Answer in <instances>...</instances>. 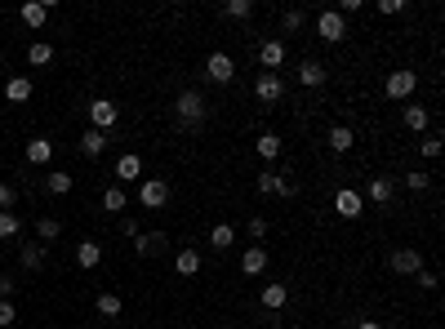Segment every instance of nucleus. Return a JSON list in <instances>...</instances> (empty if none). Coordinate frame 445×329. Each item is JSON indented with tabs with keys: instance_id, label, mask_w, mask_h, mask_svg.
<instances>
[{
	"instance_id": "f257e3e1",
	"label": "nucleus",
	"mask_w": 445,
	"mask_h": 329,
	"mask_svg": "<svg viewBox=\"0 0 445 329\" xmlns=\"http://www.w3.org/2000/svg\"><path fill=\"white\" fill-rule=\"evenodd\" d=\"M174 116H178V125H183V129H200V125H205V116H210L205 94H200V89H183L174 98Z\"/></svg>"
},
{
	"instance_id": "f03ea898",
	"label": "nucleus",
	"mask_w": 445,
	"mask_h": 329,
	"mask_svg": "<svg viewBox=\"0 0 445 329\" xmlns=\"http://www.w3.org/2000/svg\"><path fill=\"white\" fill-rule=\"evenodd\" d=\"M254 98L268 103V107H276L285 98V76H281V71H263V76L254 80Z\"/></svg>"
},
{
	"instance_id": "7ed1b4c3",
	"label": "nucleus",
	"mask_w": 445,
	"mask_h": 329,
	"mask_svg": "<svg viewBox=\"0 0 445 329\" xmlns=\"http://www.w3.org/2000/svg\"><path fill=\"white\" fill-rule=\"evenodd\" d=\"M418 89V71H410V67H401V71H392L388 80H383V94H388V98H410V94Z\"/></svg>"
},
{
	"instance_id": "20e7f679",
	"label": "nucleus",
	"mask_w": 445,
	"mask_h": 329,
	"mask_svg": "<svg viewBox=\"0 0 445 329\" xmlns=\"http://www.w3.org/2000/svg\"><path fill=\"white\" fill-rule=\"evenodd\" d=\"M316 36H321V41H330V45H339L343 36H347V18H339L334 9H321V14H316Z\"/></svg>"
},
{
	"instance_id": "39448f33",
	"label": "nucleus",
	"mask_w": 445,
	"mask_h": 329,
	"mask_svg": "<svg viewBox=\"0 0 445 329\" xmlns=\"http://www.w3.org/2000/svg\"><path fill=\"white\" fill-rule=\"evenodd\" d=\"M205 76H210L214 85H232V76H236V63H232V54L214 50V54L205 58Z\"/></svg>"
},
{
	"instance_id": "423d86ee",
	"label": "nucleus",
	"mask_w": 445,
	"mask_h": 329,
	"mask_svg": "<svg viewBox=\"0 0 445 329\" xmlns=\"http://www.w3.org/2000/svg\"><path fill=\"white\" fill-rule=\"evenodd\" d=\"M116 120H120V107H116L112 98H94V103H89V129H103V133H107Z\"/></svg>"
},
{
	"instance_id": "0eeeda50",
	"label": "nucleus",
	"mask_w": 445,
	"mask_h": 329,
	"mask_svg": "<svg viewBox=\"0 0 445 329\" xmlns=\"http://www.w3.org/2000/svg\"><path fill=\"white\" fill-rule=\"evenodd\" d=\"M388 267L396 276H418V272H423V249H392Z\"/></svg>"
},
{
	"instance_id": "6e6552de",
	"label": "nucleus",
	"mask_w": 445,
	"mask_h": 329,
	"mask_svg": "<svg viewBox=\"0 0 445 329\" xmlns=\"http://www.w3.org/2000/svg\"><path fill=\"white\" fill-rule=\"evenodd\" d=\"M138 200L147 205V210H161V205H170V182L165 178H147L138 187Z\"/></svg>"
},
{
	"instance_id": "1a4fd4ad",
	"label": "nucleus",
	"mask_w": 445,
	"mask_h": 329,
	"mask_svg": "<svg viewBox=\"0 0 445 329\" xmlns=\"http://www.w3.org/2000/svg\"><path fill=\"white\" fill-rule=\"evenodd\" d=\"M285 58H290L285 41H263V45H258V63H263V71H281Z\"/></svg>"
},
{
	"instance_id": "9d476101",
	"label": "nucleus",
	"mask_w": 445,
	"mask_h": 329,
	"mask_svg": "<svg viewBox=\"0 0 445 329\" xmlns=\"http://www.w3.org/2000/svg\"><path fill=\"white\" fill-rule=\"evenodd\" d=\"M134 249L143 254V258H156V254L170 249V236H165V231H147V236H143V231H138V236H134Z\"/></svg>"
},
{
	"instance_id": "9b49d317",
	"label": "nucleus",
	"mask_w": 445,
	"mask_h": 329,
	"mask_svg": "<svg viewBox=\"0 0 445 329\" xmlns=\"http://www.w3.org/2000/svg\"><path fill=\"white\" fill-rule=\"evenodd\" d=\"M334 210H339L343 218H360L365 200H360V191H352V187H339V191H334Z\"/></svg>"
},
{
	"instance_id": "f8f14e48",
	"label": "nucleus",
	"mask_w": 445,
	"mask_h": 329,
	"mask_svg": "<svg viewBox=\"0 0 445 329\" xmlns=\"http://www.w3.org/2000/svg\"><path fill=\"white\" fill-rule=\"evenodd\" d=\"M298 85L321 89V85H326V63H321V58H303V63H298Z\"/></svg>"
},
{
	"instance_id": "ddd939ff",
	"label": "nucleus",
	"mask_w": 445,
	"mask_h": 329,
	"mask_svg": "<svg viewBox=\"0 0 445 329\" xmlns=\"http://www.w3.org/2000/svg\"><path fill=\"white\" fill-rule=\"evenodd\" d=\"M18 14H22V22H27L31 31H41V27H45V18H50V5H45V0H27Z\"/></svg>"
},
{
	"instance_id": "4468645a",
	"label": "nucleus",
	"mask_w": 445,
	"mask_h": 329,
	"mask_svg": "<svg viewBox=\"0 0 445 329\" xmlns=\"http://www.w3.org/2000/svg\"><path fill=\"white\" fill-rule=\"evenodd\" d=\"M263 267H268V249H263V245L240 254V272H245V276H263Z\"/></svg>"
},
{
	"instance_id": "2eb2a0df",
	"label": "nucleus",
	"mask_w": 445,
	"mask_h": 329,
	"mask_svg": "<svg viewBox=\"0 0 445 329\" xmlns=\"http://www.w3.org/2000/svg\"><path fill=\"white\" fill-rule=\"evenodd\" d=\"M401 120H405V129H414V133H428V125H432V116H428V107H418V103H410L401 112Z\"/></svg>"
},
{
	"instance_id": "dca6fc26",
	"label": "nucleus",
	"mask_w": 445,
	"mask_h": 329,
	"mask_svg": "<svg viewBox=\"0 0 445 329\" xmlns=\"http://www.w3.org/2000/svg\"><path fill=\"white\" fill-rule=\"evenodd\" d=\"M258 302H263V307H268V312H281L285 302H290V289H285V285H263Z\"/></svg>"
},
{
	"instance_id": "f3484780",
	"label": "nucleus",
	"mask_w": 445,
	"mask_h": 329,
	"mask_svg": "<svg viewBox=\"0 0 445 329\" xmlns=\"http://www.w3.org/2000/svg\"><path fill=\"white\" fill-rule=\"evenodd\" d=\"M80 152H85L89 161H94V156H103L107 152V133L103 129H85V133H80Z\"/></svg>"
},
{
	"instance_id": "a211bd4d",
	"label": "nucleus",
	"mask_w": 445,
	"mask_h": 329,
	"mask_svg": "<svg viewBox=\"0 0 445 329\" xmlns=\"http://www.w3.org/2000/svg\"><path fill=\"white\" fill-rule=\"evenodd\" d=\"M326 142H330V152H339V156H343V152H352V142H356V133H352V129H347V125H334V129L326 133Z\"/></svg>"
},
{
	"instance_id": "6ab92c4d",
	"label": "nucleus",
	"mask_w": 445,
	"mask_h": 329,
	"mask_svg": "<svg viewBox=\"0 0 445 329\" xmlns=\"http://www.w3.org/2000/svg\"><path fill=\"white\" fill-rule=\"evenodd\" d=\"M370 200H379V205H392V196H396V182L392 178H370Z\"/></svg>"
},
{
	"instance_id": "aec40b11",
	"label": "nucleus",
	"mask_w": 445,
	"mask_h": 329,
	"mask_svg": "<svg viewBox=\"0 0 445 329\" xmlns=\"http://www.w3.org/2000/svg\"><path fill=\"white\" fill-rule=\"evenodd\" d=\"M138 174H143V161H138L134 152H129V156H120V161H116V178H120V182H134Z\"/></svg>"
},
{
	"instance_id": "412c9836",
	"label": "nucleus",
	"mask_w": 445,
	"mask_h": 329,
	"mask_svg": "<svg viewBox=\"0 0 445 329\" xmlns=\"http://www.w3.org/2000/svg\"><path fill=\"white\" fill-rule=\"evenodd\" d=\"M50 156H54V142L50 138H31L27 142V165H45Z\"/></svg>"
},
{
	"instance_id": "4be33fe9",
	"label": "nucleus",
	"mask_w": 445,
	"mask_h": 329,
	"mask_svg": "<svg viewBox=\"0 0 445 329\" xmlns=\"http://www.w3.org/2000/svg\"><path fill=\"white\" fill-rule=\"evenodd\" d=\"M5 98H9V103H27V98H31V80H27V76H14V80L5 85Z\"/></svg>"
},
{
	"instance_id": "5701e85b",
	"label": "nucleus",
	"mask_w": 445,
	"mask_h": 329,
	"mask_svg": "<svg viewBox=\"0 0 445 329\" xmlns=\"http://www.w3.org/2000/svg\"><path fill=\"white\" fill-rule=\"evenodd\" d=\"M45 191H50V196H67V191H71V174H67V169H54V174L45 178Z\"/></svg>"
},
{
	"instance_id": "b1692460",
	"label": "nucleus",
	"mask_w": 445,
	"mask_h": 329,
	"mask_svg": "<svg viewBox=\"0 0 445 329\" xmlns=\"http://www.w3.org/2000/svg\"><path fill=\"white\" fill-rule=\"evenodd\" d=\"M174 267H178V276H196V272H200V254H196V249H178Z\"/></svg>"
},
{
	"instance_id": "393cba45",
	"label": "nucleus",
	"mask_w": 445,
	"mask_h": 329,
	"mask_svg": "<svg viewBox=\"0 0 445 329\" xmlns=\"http://www.w3.org/2000/svg\"><path fill=\"white\" fill-rule=\"evenodd\" d=\"M99 258H103V249L94 245V240H80V245H76V263L85 267V272H89V267H99Z\"/></svg>"
},
{
	"instance_id": "a878e982",
	"label": "nucleus",
	"mask_w": 445,
	"mask_h": 329,
	"mask_svg": "<svg viewBox=\"0 0 445 329\" xmlns=\"http://www.w3.org/2000/svg\"><path fill=\"white\" fill-rule=\"evenodd\" d=\"M281 147H285L281 133H258V156H263V161H276V156H281Z\"/></svg>"
},
{
	"instance_id": "bb28decb",
	"label": "nucleus",
	"mask_w": 445,
	"mask_h": 329,
	"mask_svg": "<svg viewBox=\"0 0 445 329\" xmlns=\"http://www.w3.org/2000/svg\"><path fill=\"white\" fill-rule=\"evenodd\" d=\"M232 245H236V231L227 227V223H219V227L210 231V249H232Z\"/></svg>"
},
{
	"instance_id": "cd10ccee",
	"label": "nucleus",
	"mask_w": 445,
	"mask_h": 329,
	"mask_svg": "<svg viewBox=\"0 0 445 329\" xmlns=\"http://www.w3.org/2000/svg\"><path fill=\"white\" fill-rule=\"evenodd\" d=\"M36 236H41V240H58V236H63V223H58V218H41V223H36Z\"/></svg>"
},
{
	"instance_id": "c85d7f7f",
	"label": "nucleus",
	"mask_w": 445,
	"mask_h": 329,
	"mask_svg": "<svg viewBox=\"0 0 445 329\" xmlns=\"http://www.w3.org/2000/svg\"><path fill=\"white\" fill-rule=\"evenodd\" d=\"M18 231H22V223H18V214H5V210H0V240H14Z\"/></svg>"
},
{
	"instance_id": "c756f323",
	"label": "nucleus",
	"mask_w": 445,
	"mask_h": 329,
	"mask_svg": "<svg viewBox=\"0 0 445 329\" xmlns=\"http://www.w3.org/2000/svg\"><path fill=\"white\" fill-rule=\"evenodd\" d=\"M94 307H99V316L116 321V316H120V298H116V294H99V302H94Z\"/></svg>"
},
{
	"instance_id": "7c9ffc66",
	"label": "nucleus",
	"mask_w": 445,
	"mask_h": 329,
	"mask_svg": "<svg viewBox=\"0 0 445 329\" xmlns=\"http://www.w3.org/2000/svg\"><path fill=\"white\" fill-rule=\"evenodd\" d=\"M50 58H54V50H50V45H45V41H36L31 50H27V63H31V67H45V63H50Z\"/></svg>"
},
{
	"instance_id": "2f4dec72",
	"label": "nucleus",
	"mask_w": 445,
	"mask_h": 329,
	"mask_svg": "<svg viewBox=\"0 0 445 329\" xmlns=\"http://www.w3.org/2000/svg\"><path fill=\"white\" fill-rule=\"evenodd\" d=\"M223 14L227 18H249V14H254V0H227Z\"/></svg>"
},
{
	"instance_id": "473e14b6",
	"label": "nucleus",
	"mask_w": 445,
	"mask_h": 329,
	"mask_svg": "<svg viewBox=\"0 0 445 329\" xmlns=\"http://www.w3.org/2000/svg\"><path fill=\"white\" fill-rule=\"evenodd\" d=\"M441 142H445L441 133H437V129H428L423 138H418V152H423V156H441Z\"/></svg>"
},
{
	"instance_id": "72a5a7b5",
	"label": "nucleus",
	"mask_w": 445,
	"mask_h": 329,
	"mask_svg": "<svg viewBox=\"0 0 445 329\" xmlns=\"http://www.w3.org/2000/svg\"><path fill=\"white\" fill-rule=\"evenodd\" d=\"M22 267H27V272H41V267H45V249L27 245V249H22Z\"/></svg>"
},
{
	"instance_id": "f704fd0d",
	"label": "nucleus",
	"mask_w": 445,
	"mask_h": 329,
	"mask_svg": "<svg viewBox=\"0 0 445 329\" xmlns=\"http://www.w3.org/2000/svg\"><path fill=\"white\" fill-rule=\"evenodd\" d=\"M405 191H428L432 187V174H423V169H414V174H405Z\"/></svg>"
},
{
	"instance_id": "c9c22d12",
	"label": "nucleus",
	"mask_w": 445,
	"mask_h": 329,
	"mask_svg": "<svg viewBox=\"0 0 445 329\" xmlns=\"http://www.w3.org/2000/svg\"><path fill=\"white\" fill-rule=\"evenodd\" d=\"M103 210L120 214V210H125V191H120V187H107V191H103Z\"/></svg>"
},
{
	"instance_id": "e433bc0d",
	"label": "nucleus",
	"mask_w": 445,
	"mask_h": 329,
	"mask_svg": "<svg viewBox=\"0 0 445 329\" xmlns=\"http://www.w3.org/2000/svg\"><path fill=\"white\" fill-rule=\"evenodd\" d=\"M281 27L290 31V36H294V31H303V27H307V14H303V9H290V14H285V22H281Z\"/></svg>"
},
{
	"instance_id": "4c0bfd02",
	"label": "nucleus",
	"mask_w": 445,
	"mask_h": 329,
	"mask_svg": "<svg viewBox=\"0 0 445 329\" xmlns=\"http://www.w3.org/2000/svg\"><path fill=\"white\" fill-rule=\"evenodd\" d=\"M14 200H18V187H14V182H0V210H14Z\"/></svg>"
},
{
	"instance_id": "58836bf2",
	"label": "nucleus",
	"mask_w": 445,
	"mask_h": 329,
	"mask_svg": "<svg viewBox=\"0 0 445 329\" xmlns=\"http://www.w3.org/2000/svg\"><path fill=\"white\" fill-rule=\"evenodd\" d=\"M9 325H14V302L0 298V329H9Z\"/></svg>"
},
{
	"instance_id": "ea45409f",
	"label": "nucleus",
	"mask_w": 445,
	"mask_h": 329,
	"mask_svg": "<svg viewBox=\"0 0 445 329\" xmlns=\"http://www.w3.org/2000/svg\"><path fill=\"white\" fill-rule=\"evenodd\" d=\"M249 236H254V240L268 236V218H249Z\"/></svg>"
},
{
	"instance_id": "a19ab883",
	"label": "nucleus",
	"mask_w": 445,
	"mask_h": 329,
	"mask_svg": "<svg viewBox=\"0 0 445 329\" xmlns=\"http://www.w3.org/2000/svg\"><path fill=\"white\" fill-rule=\"evenodd\" d=\"M339 18H347V14H360V0H339V9H334Z\"/></svg>"
},
{
	"instance_id": "79ce46f5",
	"label": "nucleus",
	"mask_w": 445,
	"mask_h": 329,
	"mask_svg": "<svg viewBox=\"0 0 445 329\" xmlns=\"http://www.w3.org/2000/svg\"><path fill=\"white\" fill-rule=\"evenodd\" d=\"M405 0H379V14H401Z\"/></svg>"
},
{
	"instance_id": "37998d69",
	"label": "nucleus",
	"mask_w": 445,
	"mask_h": 329,
	"mask_svg": "<svg viewBox=\"0 0 445 329\" xmlns=\"http://www.w3.org/2000/svg\"><path fill=\"white\" fill-rule=\"evenodd\" d=\"M120 231H125V236L134 240V236H138V218H120Z\"/></svg>"
},
{
	"instance_id": "c03bdc74",
	"label": "nucleus",
	"mask_w": 445,
	"mask_h": 329,
	"mask_svg": "<svg viewBox=\"0 0 445 329\" xmlns=\"http://www.w3.org/2000/svg\"><path fill=\"white\" fill-rule=\"evenodd\" d=\"M418 285H423V289H437V272H428V267H423V272H418Z\"/></svg>"
},
{
	"instance_id": "a18cd8bd",
	"label": "nucleus",
	"mask_w": 445,
	"mask_h": 329,
	"mask_svg": "<svg viewBox=\"0 0 445 329\" xmlns=\"http://www.w3.org/2000/svg\"><path fill=\"white\" fill-rule=\"evenodd\" d=\"M9 294H14V280H9L5 272H0V298H9Z\"/></svg>"
},
{
	"instance_id": "49530a36",
	"label": "nucleus",
	"mask_w": 445,
	"mask_h": 329,
	"mask_svg": "<svg viewBox=\"0 0 445 329\" xmlns=\"http://www.w3.org/2000/svg\"><path fill=\"white\" fill-rule=\"evenodd\" d=\"M356 329H383V325H379V321H360Z\"/></svg>"
}]
</instances>
